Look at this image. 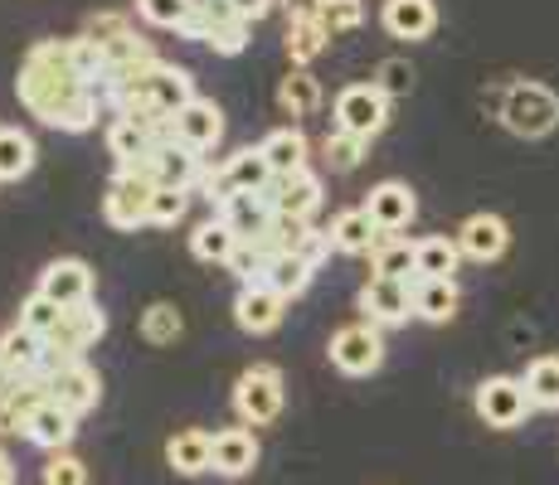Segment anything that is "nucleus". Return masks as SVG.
<instances>
[{
	"mask_svg": "<svg viewBox=\"0 0 559 485\" xmlns=\"http://www.w3.org/2000/svg\"><path fill=\"white\" fill-rule=\"evenodd\" d=\"M15 93L29 117L59 132H93L103 112V97L93 83H83L69 63V39H39L29 45L25 63H20Z\"/></svg>",
	"mask_w": 559,
	"mask_h": 485,
	"instance_id": "f257e3e1",
	"label": "nucleus"
},
{
	"mask_svg": "<svg viewBox=\"0 0 559 485\" xmlns=\"http://www.w3.org/2000/svg\"><path fill=\"white\" fill-rule=\"evenodd\" d=\"M501 126H507L511 136H525V142L550 136L559 126V97L535 78L511 83L507 97H501Z\"/></svg>",
	"mask_w": 559,
	"mask_h": 485,
	"instance_id": "f03ea898",
	"label": "nucleus"
},
{
	"mask_svg": "<svg viewBox=\"0 0 559 485\" xmlns=\"http://www.w3.org/2000/svg\"><path fill=\"white\" fill-rule=\"evenodd\" d=\"M156 180L146 166H117L112 185H107L103 194V219L112 223V229L132 233L146 223V214H152V199H156Z\"/></svg>",
	"mask_w": 559,
	"mask_h": 485,
	"instance_id": "7ed1b4c3",
	"label": "nucleus"
},
{
	"mask_svg": "<svg viewBox=\"0 0 559 485\" xmlns=\"http://www.w3.org/2000/svg\"><path fill=\"white\" fill-rule=\"evenodd\" d=\"M283 398H287L283 369L277 364H249L239 374V384H234V413L243 417V427H263L283 413Z\"/></svg>",
	"mask_w": 559,
	"mask_h": 485,
	"instance_id": "20e7f679",
	"label": "nucleus"
},
{
	"mask_svg": "<svg viewBox=\"0 0 559 485\" xmlns=\"http://www.w3.org/2000/svg\"><path fill=\"white\" fill-rule=\"evenodd\" d=\"M107 336V316H103V306H73V311H63V326L49 336V354H45V379L53 369H63V364H73V360H83V354L93 350Z\"/></svg>",
	"mask_w": 559,
	"mask_h": 485,
	"instance_id": "39448f33",
	"label": "nucleus"
},
{
	"mask_svg": "<svg viewBox=\"0 0 559 485\" xmlns=\"http://www.w3.org/2000/svg\"><path fill=\"white\" fill-rule=\"evenodd\" d=\"M390 126V97H384L374 83H350L341 88L336 97V132H350V136H380Z\"/></svg>",
	"mask_w": 559,
	"mask_h": 485,
	"instance_id": "423d86ee",
	"label": "nucleus"
},
{
	"mask_svg": "<svg viewBox=\"0 0 559 485\" xmlns=\"http://www.w3.org/2000/svg\"><path fill=\"white\" fill-rule=\"evenodd\" d=\"M331 364H336L341 374H350V379H360V374H374L384 364V336H380V326H370V320L341 326L336 336H331Z\"/></svg>",
	"mask_w": 559,
	"mask_h": 485,
	"instance_id": "0eeeda50",
	"label": "nucleus"
},
{
	"mask_svg": "<svg viewBox=\"0 0 559 485\" xmlns=\"http://www.w3.org/2000/svg\"><path fill=\"white\" fill-rule=\"evenodd\" d=\"M531 413L535 408H531V398H525V384L511 379V374H497V379H487L477 388V417L487 427H497V433L521 427Z\"/></svg>",
	"mask_w": 559,
	"mask_h": 485,
	"instance_id": "6e6552de",
	"label": "nucleus"
},
{
	"mask_svg": "<svg viewBox=\"0 0 559 485\" xmlns=\"http://www.w3.org/2000/svg\"><path fill=\"white\" fill-rule=\"evenodd\" d=\"M146 170H152V180L160 190H200V180H204V156L200 150H190V146H180V142H166V146H152V156L142 160Z\"/></svg>",
	"mask_w": 559,
	"mask_h": 485,
	"instance_id": "1a4fd4ad",
	"label": "nucleus"
},
{
	"mask_svg": "<svg viewBox=\"0 0 559 485\" xmlns=\"http://www.w3.org/2000/svg\"><path fill=\"white\" fill-rule=\"evenodd\" d=\"M49 398L63 408V413L83 417L88 408H98V398H103L98 369H93L88 360H73V364H63V369H53L49 374Z\"/></svg>",
	"mask_w": 559,
	"mask_h": 485,
	"instance_id": "9d476101",
	"label": "nucleus"
},
{
	"mask_svg": "<svg viewBox=\"0 0 559 485\" xmlns=\"http://www.w3.org/2000/svg\"><path fill=\"white\" fill-rule=\"evenodd\" d=\"M39 296H49L53 306L73 311V306H88L93 301V267L83 257H59L39 272Z\"/></svg>",
	"mask_w": 559,
	"mask_h": 485,
	"instance_id": "9b49d317",
	"label": "nucleus"
},
{
	"mask_svg": "<svg viewBox=\"0 0 559 485\" xmlns=\"http://www.w3.org/2000/svg\"><path fill=\"white\" fill-rule=\"evenodd\" d=\"M360 311L370 326H404L414 316V282H390V277H370L360 287Z\"/></svg>",
	"mask_w": 559,
	"mask_h": 485,
	"instance_id": "f8f14e48",
	"label": "nucleus"
},
{
	"mask_svg": "<svg viewBox=\"0 0 559 485\" xmlns=\"http://www.w3.org/2000/svg\"><path fill=\"white\" fill-rule=\"evenodd\" d=\"M170 132H176V142L180 146H190V150H214L224 142V112H219V102L214 97H195L190 107H180L176 117H170Z\"/></svg>",
	"mask_w": 559,
	"mask_h": 485,
	"instance_id": "ddd939ff",
	"label": "nucleus"
},
{
	"mask_svg": "<svg viewBox=\"0 0 559 485\" xmlns=\"http://www.w3.org/2000/svg\"><path fill=\"white\" fill-rule=\"evenodd\" d=\"M365 214H370V223L380 233H404L418 214V199L400 180H380V185L370 190V199H365Z\"/></svg>",
	"mask_w": 559,
	"mask_h": 485,
	"instance_id": "4468645a",
	"label": "nucleus"
},
{
	"mask_svg": "<svg viewBox=\"0 0 559 485\" xmlns=\"http://www.w3.org/2000/svg\"><path fill=\"white\" fill-rule=\"evenodd\" d=\"M273 190L263 194H229V199L219 204V219L234 229V239L239 243H258L267 233V223H273Z\"/></svg>",
	"mask_w": 559,
	"mask_h": 485,
	"instance_id": "2eb2a0df",
	"label": "nucleus"
},
{
	"mask_svg": "<svg viewBox=\"0 0 559 485\" xmlns=\"http://www.w3.org/2000/svg\"><path fill=\"white\" fill-rule=\"evenodd\" d=\"M507 243H511V229L501 214H472L457 229V247L472 263H497V257L507 253Z\"/></svg>",
	"mask_w": 559,
	"mask_h": 485,
	"instance_id": "dca6fc26",
	"label": "nucleus"
},
{
	"mask_svg": "<svg viewBox=\"0 0 559 485\" xmlns=\"http://www.w3.org/2000/svg\"><path fill=\"white\" fill-rule=\"evenodd\" d=\"M45 354H49V340H39L35 330H25V326L0 336V364H5L15 379H45Z\"/></svg>",
	"mask_w": 559,
	"mask_h": 485,
	"instance_id": "f3484780",
	"label": "nucleus"
},
{
	"mask_svg": "<svg viewBox=\"0 0 559 485\" xmlns=\"http://www.w3.org/2000/svg\"><path fill=\"white\" fill-rule=\"evenodd\" d=\"M253 466H258V437L249 433V427H224V433H214L210 471L239 481V476H249Z\"/></svg>",
	"mask_w": 559,
	"mask_h": 485,
	"instance_id": "a211bd4d",
	"label": "nucleus"
},
{
	"mask_svg": "<svg viewBox=\"0 0 559 485\" xmlns=\"http://www.w3.org/2000/svg\"><path fill=\"white\" fill-rule=\"evenodd\" d=\"M283 306L287 301L277 296L273 287H239L234 320H239V330H249V336H267V330L283 326Z\"/></svg>",
	"mask_w": 559,
	"mask_h": 485,
	"instance_id": "6ab92c4d",
	"label": "nucleus"
},
{
	"mask_svg": "<svg viewBox=\"0 0 559 485\" xmlns=\"http://www.w3.org/2000/svg\"><path fill=\"white\" fill-rule=\"evenodd\" d=\"M219 180H224V190H229V194H263V190H273L277 175L267 170L263 150L243 146V150H234V156L219 166Z\"/></svg>",
	"mask_w": 559,
	"mask_h": 485,
	"instance_id": "aec40b11",
	"label": "nucleus"
},
{
	"mask_svg": "<svg viewBox=\"0 0 559 485\" xmlns=\"http://www.w3.org/2000/svg\"><path fill=\"white\" fill-rule=\"evenodd\" d=\"M380 20H384V29H390L394 39H408V45H414V39L433 35L438 5H433V0H384Z\"/></svg>",
	"mask_w": 559,
	"mask_h": 485,
	"instance_id": "412c9836",
	"label": "nucleus"
},
{
	"mask_svg": "<svg viewBox=\"0 0 559 485\" xmlns=\"http://www.w3.org/2000/svg\"><path fill=\"white\" fill-rule=\"evenodd\" d=\"M73 433H79V417L73 413H63L53 398H45V403L29 413V423H25V437L35 441V447H45L49 457L53 451H69V441H73Z\"/></svg>",
	"mask_w": 559,
	"mask_h": 485,
	"instance_id": "4be33fe9",
	"label": "nucleus"
},
{
	"mask_svg": "<svg viewBox=\"0 0 559 485\" xmlns=\"http://www.w3.org/2000/svg\"><path fill=\"white\" fill-rule=\"evenodd\" d=\"M229 25H239V10H234V0H190V10H186V20H180L176 35L210 45V39L219 35V29H229ZM243 25H249V20H243Z\"/></svg>",
	"mask_w": 559,
	"mask_h": 485,
	"instance_id": "5701e85b",
	"label": "nucleus"
},
{
	"mask_svg": "<svg viewBox=\"0 0 559 485\" xmlns=\"http://www.w3.org/2000/svg\"><path fill=\"white\" fill-rule=\"evenodd\" d=\"M273 209L287 219H311L321 209V180L311 170H297L287 180H273Z\"/></svg>",
	"mask_w": 559,
	"mask_h": 485,
	"instance_id": "b1692460",
	"label": "nucleus"
},
{
	"mask_svg": "<svg viewBox=\"0 0 559 485\" xmlns=\"http://www.w3.org/2000/svg\"><path fill=\"white\" fill-rule=\"evenodd\" d=\"M258 150H263L267 170H273L277 180H287V175H297V170H307V136L297 132V126H277V132H267Z\"/></svg>",
	"mask_w": 559,
	"mask_h": 485,
	"instance_id": "393cba45",
	"label": "nucleus"
},
{
	"mask_svg": "<svg viewBox=\"0 0 559 485\" xmlns=\"http://www.w3.org/2000/svg\"><path fill=\"white\" fill-rule=\"evenodd\" d=\"M414 257H418V243L400 239V233H380L370 247V272L390 277V282H414Z\"/></svg>",
	"mask_w": 559,
	"mask_h": 485,
	"instance_id": "a878e982",
	"label": "nucleus"
},
{
	"mask_svg": "<svg viewBox=\"0 0 559 485\" xmlns=\"http://www.w3.org/2000/svg\"><path fill=\"white\" fill-rule=\"evenodd\" d=\"M210 451H214V437L204 427H186L166 441V461L176 476H204L210 471Z\"/></svg>",
	"mask_w": 559,
	"mask_h": 485,
	"instance_id": "bb28decb",
	"label": "nucleus"
},
{
	"mask_svg": "<svg viewBox=\"0 0 559 485\" xmlns=\"http://www.w3.org/2000/svg\"><path fill=\"white\" fill-rule=\"evenodd\" d=\"M462 306V291L457 282H424L414 277V316L428 320V326H448Z\"/></svg>",
	"mask_w": 559,
	"mask_h": 485,
	"instance_id": "cd10ccee",
	"label": "nucleus"
},
{
	"mask_svg": "<svg viewBox=\"0 0 559 485\" xmlns=\"http://www.w3.org/2000/svg\"><path fill=\"white\" fill-rule=\"evenodd\" d=\"M457 263H462V247H457V239H443V233H433V239L418 243L414 277H424V282H453Z\"/></svg>",
	"mask_w": 559,
	"mask_h": 485,
	"instance_id": "c85d7f7f",
	"label": "nucleus"
},
{
	"mask_svg": "<svg viewBox=\"0 0 559 485\" xmlns=\"http://www.w3.org/2000/svg\"><path fill=\"white\" fill-rule=\"evenodd\" d=\"M521 384H525L531 408L555 413V408H559V354H540V360H531V369L521 374Z\"/></svg>",
	"mask_w": 559,
	"mask_h": 485,
	"instance_id": "c756f323",
	"label": "nucleus"
},
{
	"mask_svg": "<svg viewBox=\"0 0 559 485\" xmlns=\"http://www.w3.org/2000/svg\"><path fill=\"white\" fill-rule=\"evenodd\" d=\"M374 239H380V229L370 223L365 204H360V209L336 214V223H331V243H336V253H370Z\"/></svg>",
	"mask_w": 559,
	"mask_h": 485,
	"instance_id": "7c9ffc66",
	"label": "nucleus"
},
{
	"mask_svg": "<svg viewBox=\"0 0 559 485\" xmlns=\"http://www.w3.org/2000/svg\"><path fill=\"white\" fill-rule=\"evenodd\" d=\"M234 247H239V239H234V229L219 219V214H214L210 223H200V229L190 233V253H195L200 263H219V267H224V263L234 257Z\"/></svg>",
	"mask_w": 559,
	"mask_h": 485,
	"instance_id": "2f4dec72",
	"label": "nucleus"
},
{
	"mask_svg": "<svg viewBox=\"0 0 559 485\" xmlns=\"http://www.w3.org/2000/svg\"><path fill=\"white\" fill-rule=\"evenodd\" d=\"M35 170V142L20 126H0V185Z\"/></svg>",
	"mask_w": 559,
	"mask_h": 485,
	"instance_id": "473e14b6",
	"label": "nucleus"
},
{
	"mask_svg": "<svg viewBox=\"0 0 559 485\" xmlns=\"http://www.w3.org/2000/svg\"><path fill=\"white\" fill-rule=\"evenodd\" d=\"M277 107H283L287 117H311L321 107V83L311 78L307 69L287 73V78L277 83Z\"/></svg>",
	"mask_w": 559,
	"mask_h": 485,
	"instance_id": "72a5a7b5",
	"label": "nucleus"
},
{
	"mask_svg": "<svg viewBox=\"0 0 559 485\" xmlns=\"http://www.w3.org/2000/svg\"><path fill=\"white\" fill-rule=\"evenodd\" d=\"M263 287H273L283 301H293V296H302V291L311 287V267H307L297 253H283V257H273V267H267Z\"/></svg>",
	"mask_w": 559,
	"mask_h": 485,
	"instance_id": "f704fd0d",
	"label": "nucleus"
},
{
	"mask_svg": "<svg viewBox=\"0 0 559 485\" xmlns=\"http://www.w3.org/2000/svg\"><path fill=\"white\" fill-rule=\"evenodd\" d=\"M307 233H311V219H287V214H273V223H267V233L258 239V247H263V253H273V257L302 253Z\"/></svg>",
	"mask_w": 559,
	"mask_h": 485,
	"instance_id": "c9c22d12",
	"label": "nucleus"
},
{
	"mask_svg": "<svg viewBox=\"0 0 559 485\" xmlns=\"http://www.w3.org/2000/svg\"><path fill=\"white\" fill-rule=\"evenodd\" d=\"M107 150L117 156V166H142V160L152 156V136L132 122H112L107 126Z\"/></svg>",
	"mask_w": 559,
	"mask_h": 485,
	"instance_id": "e433bc0d",
	"label": "nucleus"
},
{
	"mask_svg": "<svg viewBox=\"0 0 559 485\" xmlns=\"http://www.w3.org/2000/svg\"><path fill=\"white\" fill-rule=\"evenodd\" d=\"M180 330H186V316H180L170 301H152V306L142 311V336L152 344H176Z\"/></svg>",
	"mask_w": 559,
	"mask_h": 485,
	"instance_id": "4c0bfd02",
	"label": "nucleus"
},
{
	"mask_svg": "<svg viewBox=\"0 0 559 485\" xmlns=\"http://www.w3.org/2000/svg\"><path fill=\"white\" fill-rule=\"evenodd\" d=\"M317 25L326 29V35H350V29L365 25V0H321Z\"/></svg>",
	"mask_w": 559,
	"mask_h": 485,
	"instance_id": "58836bf2",
	"label": "nucleus"
},
{
	"mask_svg": "<svg viewBox=\"0 0 559 485\" xmlns=\"http://www.w3.org/2000/svg\"><path fill=\"white\" fill-rule=\"evenodd\" d=\"M326 39L331 35L317 25V20H293V25H287V59H293V63H311L321 49H326Z\"/></svg>",
	"mask_w": 559,
	"mask_h": 485,
	"instance_id": "ea45409f",
	"label": "nucleus"
},
{
	"mask_svg": "<svg viewBox=\"0 0 559 485\" xmlns=\"http://www.w3.org/2000/svg\"><path fill=\"white\" fill-rule=\"evenodd\" d=\"M224 267H229V272L239 277L243 287H263L267 267H273V253H263L258 243H239V247H234V257H229Z\"/></svg>",
	"mask_w": 559,
	"mask_h": 485,
	"instance_id": "a19ab883",
	"label": "nucleus"
},
{
	"mask_svg": "<svg viewBox=\"0 0 559 485\" xmlns=\"http://www.w3.org/2000/svg\"><path fill=\"white\" fill-rule=\"evenodd\" d=\"M20 326H25V330H35L39 340H49L53 330L63 326V306H53L49 296H39V291H35V296H29L25 306H20Z\"/></svg>",
	"mask_w": 559,
	"mask_h": 485,
	"instance_id": "79ce46f5",
	"label": "nucleus"
},
{
	"mask_svg": "<svg viewBox=\"0 0 559 485\" xmlns=\"http://www.w3.org/2000/svg\"><path fill=\"white\" fill-rule=\"evenodd\" d=\"M321 150H326L331 170H356L365 160V150H370V142H365V136H350V132H331L326 142H321Z\"/></svg>",
	"mask_w": 559,
	"mask_h": 485,
	"instance_id": "37998d69",
	"label": "nucleus"
},
{
	"mask_svg": "<svg viewBox=\"0 0 559 485\" xmlns=\"http://www.w3.org/2000/svg\"><path fill=\"white\" fill-rule=\"evenodd\" d=\"M414 78H418V73H414V63H408V59H384L380 69H374L370 83L384 97H408V93H414Z\"/></svg>",
	"mask_w": 559,
	"mask_h": 485,
	"instance_id": "c03bdc74",
	"label": "nucleus"
},
{
	"mask_svg": "<svg viewBox=\"0 0 559 485\" xmlns=\"http://www.w3.org/2000/svg\"><path fill=\"white\" fill-rule=\"evenodd\" d=\"M186 204H190V194H186V190H156L146 223H156V229H176V223L186 219Z\"/></svg>",
	"mask_w": 559,
	"mask_h": 485,
	"instance_id": "a18cd8bd",
	"label": "nucleus"
},
{
	"mask_svg": "<svg viewBox=\"0 0 559 485\" xmlns=\"http://www.w3.org/2000/svg\"><path fill=\"white\" fill-rule=\"evenodd\" d=\"M186 10H190V0H136V15L156 29H180Z\"/></svg>",
	"mask_w": 559,
	"mask_h": 485,
	"instance_id": "49530a36",
	"label": "nucleus"
},
{
	"mask_svg": "<svg viewBox=\"0 0 559 485\" xmlns=\"http://www.w3.org/2000/svg\"><path fill=\"white\" fill-rule=\"evenodd\" d=\"M45 485H88V466L73 451H53L45 466Z\"/></svg>",
	"mask_w": 559,
	"mask_h": 485,
	"instance_id": "de8ad7c7",
	"label": "nucleus"
},
{
	"mask_svg": "<svg viewBox=\"0 0 559 485\" xmlns=\"http://www.w3.org/2000/svg\"><path fill=\"white\" fill-rule=\"evenodd\" d=\"M331 247H336V243H331V233L311 229V233H307V243H302V253H297V257H302V263L311 267V272H317V267H321V263H326V257H331Z\"/></svg>",
	"mask_w": 559,
	"mask_h": 485,
	"instance_id": "09e8293b",
	"label": "nucleus"
},
{
	"mask_svg": "<svg viewBox=\"0 0 559 485\" xmlns=\"http://www.w3.org/2000/svg\"><path fill=\"white\" fill-rule=\"evenodd\" d=\"M283 5H287V25H293V20H317L321 0H283Z\"/></svg>",
	"mask_w": 559,
	"mask_h": 485,
	"instance_id": "8fccbe9b",
	"label": "nucleus"
},
{
	"mask_svg": "<svg viewBox=\"0 0 559 485\" xmlns=\"http://www.w3.org/2000/svg\"><path fill=\"white\" fill-rule=\"evenodd\" d=\"M234 10H239V20H249V25H253L258 15H267V10H273V0H234Z\"/></svg>",
	"mask_w": 559,
	"mask_h": 485,
	"instance_id": "3c124183",
	"label": "nucleus"
},
{
	"mask_svg": "<svg viewBox=\"0 0 559 485\" xmlns=\"http://www.w3.org/2000/svg\"><path fill=\"white\" fill-rule=\"evenodd\" d=\"M0 485H15V461H10L5 447H0Z\"/></svg>",
	"mask_w": 559,
	"mask_h": 485,
	"instance_id": "603ef678",
	"label": "nucleus"
}]
</instances>
